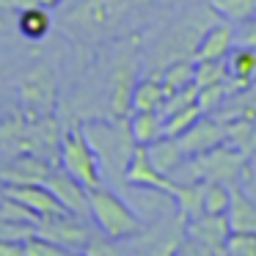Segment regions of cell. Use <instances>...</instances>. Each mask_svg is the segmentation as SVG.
<instances>
[{
    "mask_svg": "<svg viewBox=\"0 0 256 256\" xmlns=\"http://www.w3.org/2000/svg\"><path fill=\"white\" fill-rule=\"evenodd\" d=\"M228 220L226 215H212V212H201V215L190 218L184 223V240L188 242L179 245V250H201V254H226V237H228Z\"/></svg>",
    "mask_w": 256,
    "mask_h": 256,
    "instance_id": "6",
    "label": "cell"
},
{
    "mask_svg": "<svg viewBox=\"0 0 256 256\" xmlns=\"http://www.w3.org/2000/svg\"><path fill=\"white\" fill-rule=\"evenodd\" d=\"M118 14V3L116 0H88L83 6H78L69 17V22L78 25V34H88V39H94V34L105 30L113 22V17Z\"/></svg>",
    "mask_w": 256,
    "mask_h": 256,
    "instance_id": "14",
    "label": "cell"
},
{
    "mask_svg": "<svg viewBox=\"0 0 256 256\" xmlns=\"http://www.w3.org/2000/svg\"><path fill=\"white\" fill-rule=\"evenodd\" d=\"M210 8H215L223 20H232L240 25L256 17V0H210Z\"/></svg>",
    "mask_w": 256,
    "mask_h": 256,
    "instance_id": "23",
    "label": "cell"
},
{
    "mask_svg": "<svg viewBox=\"0 0 256 256\" xmlns=\"http://www.w3.org/2000/svg\"><path fill=\"white\" fill-rule=\"evenodd\" d=\"M39 232L44 237L61 242L66 250H83V245L88 242L91 228L88 220L74 212H58V215H44L39 223Z\"/></svg>",
    "mask_w": 256,
    "mask_h": 256,
    "instance_id": "8",
    "label": "cell"
},
{
    "mask_svg": "<svg viewBox=\"0 0 256 256\" xmlns=\"http://www.w3.org/2000/svg\"><path fill=\"white\" fill-rule=\"evenodd\" d=\"M91 144H94L100 162H105L108 171H116L118 179L124 182V171H127V162L135 152V138L130 132V122H118V124H100V127H86Z\"/></svg>",
    "mask_w": 256,
    "mask_h": 256,
    "instance_id": "5",
    "label": "cell"
},
{
    "mask_svg": "<svg viewBox=\"0 0 256 256\" xmlns=\"http://www.w3.org/2000/svg\"><path fill=\"white\" fill-rule=\"evenodd\" d=\"M47 188L56 193V198L64 204V210L74 212V215L91 220V201H88V188L80 179H74L66 168H52V174L47 176Z\"/></svg>",
    "mask_w": 256,
    "mask_h": 256,
    "instance_id": "9",
    "label": "cell"
},
{
    "mask_svg": "<svg viewBox=\"0 0 256 256\" xmlns=\"http://www.w3.org/2000/svg\"><path fill=\"white\" fill-rule=\"evenodd\" d=\"M146 154H149L152 162H154L157 171L168 174V176L176 174L179 168L188 162V152L182 149L179 138H171V135H160L157 140L146 144Z\"/></svg>",
    "mask_w": 256,
    "mask_h": 256,
    "instance_id": "15",
    "label": "cell"
},
{
    "mask_svg": "<svg viewBox=\"0 0 256 256\" xmlns=\"http://www.w3.org/2000/svg\"><path fill=\"white\" fill-rule=\"evenodd\" d=\"M52 174V162L34 152H22V154L8 157L0 166V182L3 184H28V182H47Z\"/></svg>",
    "mask_w": 256,
    "mask_h": 256,
    "instance_id": "10",
    "label": "cell"
},
{
    "mask_svg": "<svg viewBox=\"0 0 256 256\" xmlns=\"http://www.w3.org/2000/svg\"><path fill=\"white\" fill-rule=\"evenodd\" d=\"M17 94L22 102V113L30 118H39L52 113L58 100V74L47 64H36L28 72L17 78Z\"/></svg>",
    "mask_w": 256,
    "mask_h": 256,
    "instance_id": "4",
    "label": "cell"
},
{
    "mask_svg": "<svg viewBox=\"0 0 256 256\" xmlns=\"http://www.w3.org/2000/svg\"><path fill=\"white\" fill-rule=\"evenodd\" d=\"M0 193H6V196H12V198L22 201L25 206L36 210L42 218H44V215H58V212H69V210H64V204L56 198V193H52V190L47 188L44 182L3 184V188H0Z\"/></svg>",
    "mask_w": 256,
    "mask_h": 256,
    "instance_id": "13",
    "label": "cell"
},
{
    "mask_svg": "<svg viewBox=\"0 0 256 256\" xmlns=\"http://www.w3.org/2000/svg\"><path fill=\"white\" fill-rule=\"evenodd\" d=\"M52 28V17L44 6H22L17 17V30L28 42H42Z\"/></svg>",
    "mask_w": 256,
    "mask_h": 256,
    "instance_id": "17",
    "label": "cell"
},
{
    "mask_svg": "<svg viewBox=\"0 0 256 256\" xmlns=\"http://www.w3.org/2000/svg\"><path fill=\"white\" fill-rule=\"evenodd\" d=\"M196 102H198V86H196V80H193L190 86H184V88H179V91H174V94H168L166 100H162L160 113H162V116H171V113L184 110V108L196 105Z\"/></svg>",
    "mask_w": 256,
    "mask_h": 256,
    "instance_id": "28",
    "label": "cell"
},
{
    "mask_svg": "<svg viewBox=\"0 0 256 256\" xmlns=\"http://www.w3.org/2000/svg\"><path fill=\"white\" fill-rule=\"evenodd\" d=\"M226 254H232V256H256V232H228Z\"/></svg>",
    "mask_w": 256,
    "mask_h": 256,
    "instance_id": "30",
    "label": "cell"
},
{
    "mask_svg": "<svg viewBox=\"0 0 256 256\" xmlns=\"http://www.w3.org/2000/svg\"><path fill=\"white\" fill-rule=\"evenodd\" d=\"M234 42H237V30H234L232 20L215 22L201 34L193 58L196 61H220V58H226L228 52H232Z\"/></svg>",
    "mask_w": 256,
    "mask_h": 256,
    "instance_id": "12",
    "label": "cell"
},
{
    "mask_svg": "<svg viewBox=\"0 0 256 256\" xmlns=\"http://www.w3.org/2000/svg\"><path fill=\"white\" fill-rule=\"evenodd\" d=\"M135 64L127 61V66H122L116 72V83H113V94H110V110L113 116L124 118L132 110V88H135Z\"/></svg>",
    "mask_w": 256,
    "mask_h": 256,
    "instance_id": "19",
    "label": "cell"
},
{
    "mask_svg": "<svg viewBox=\"0 0 256 256\" xmlns=\"http://www.w3.org/2000/svg\"><path fill=\"white\" fill-rule=\"evenodd\" d=\"M204 116V110H201V105L196 102V105L184 108V110H176L171 113V116H166V124H162V135H171V138H179L182 132H188L190 127H193L198 118Z\"/></svg>",
    "mask_w": 256,
    "mask_h": 256,
    "instance_id": "25",
    "label": "cell"
},
{
    "mask_svg": "<svg viewBox=\"0 0 256 256\" xmlns=\"http://www.w3.org/2000/svg\"><path fill=\"white\" fill-rule=\"evenodd\" d=\"M226 80H223V83H215V86H204V88H198V105H201V110H204V113H215L218 108L228 100Z\"/></svg>",
    "mask_w": 256,
    "mask_h": 256,
    "instance_id": "29",
    "label": "cell"
},
{
    "mask_svg": "<svg viewBox=\"0 0 256 256\" xmlns=\"http://www.w3.org/2000/svg\"><path fill=\"white\" fill-rule=\"evenodd\" d=\"M20 254H22V242L0 237V256H20Z\"/></svg>",
    "mask_w": 256,
    "mask_h": 256,
    "instance_id": "32",
    "label": "cell"
},
{
    "mask_svg": "<svg viewBox=\"0 0 256 256\" xmlns=\"http://www.w3.org/2000/svg\"><path fill=\"white\" fill-rule=\"evenodd\" d=\"M193 78H196V58L193 56L174 58V61H168L160 69V80H162V88H166V96L179 91V88H184V86H190Z\"/></svg>",
    "mask_w": 256,
    "mask_h": 256,
    "instance_id": "20",
    "label": "cell"
},
{
    "mask_svg": "<svg viewBox=\"0 0 256 256\" xmlns=\"http://www.w3.org/2000/svg\"><path fill=\"white\" fill-rule=\"evenodd\" d=\"M179 144L182 149L188 152V157H196V154H204V152L215 149V146L226 144V130H223V122L215 116L206 118V113L188 130V132L179 135Z\"/></svg>",
    "mask_w": 256,
    "mask_h": 256,
    "instance_id": "11",
    "label": "cell"
},
{
    "mask_svg": "<svg viewBox=\"0 0 256 256\" xmlns=\"http://www.w3.org/2000/svg\"><path fill=\"white\" fill-rule=\"evenodd\" d=\"M162 124L166 116L160 110H132L130 116V132H132L135 144H152L162 135Z\"/></svg>",
    "mask_w": 256,
    "mask_h": 256,
    "instance_id": "21",
    "label": "cell"
},
{
    "mask_svg": "<svg viewBox=\"0 0 256 256\" xmlns=\"http://www.w3.org/2000/svg\"><path fill=\"white\" fill-rule=\"evenodd\" d=\"M124 182L132 184V188H146V190H160V193H168L174 198L179 190V179L168 176V174L157 171L154 162L149 160V154H146V146L138 144L132 152V157H130L127 162V171H124Z\"/></svg>",
    "mask_w": 256,
    "mask_h": 256,
    "instance_id": "7",
    "label": "cell"
},
{
    "mask_svg": "<svg viewBox=\"0 0 256 256\" xmlns=\"http://www.w3.org/2000/svg\"><path fill=\"white\" fill-rule=\"evenodd\" d=\"M237 44H250L256 47V17L245 20L242 28L237 30Z\"/></svg>",
    "mask_w": 256,
    "mask_h": 256,
    "instance_id": "31",
    "label": "cell"
},
{
    "mask_svg": "<svg viewBox=\"0 0 256 256\" xmlns=\"http://www.w3.org/2000/svg\"><path fill=\"white\" fill-rule=\"evenodd\" d=\"M256 154V127H254V135H250V144H248V157Z\"/></svg>",
    "mask_w": 256,
    "mask_h": 256,
    "instance_id": "34",
    "label": "cell"
},
{
    "mask_svg": "<svg viewBox=\"0 0 256 256\" xmlns=\"http://www.w3.org/2000/svg\"><path fill=\"white\" fill-rule=\"evenodd\" d=\"M8 3H12V6H44V8H52V6H58V3H61V0H8Z\"/></svg>",
    "mask_w": 256,
    "mask_h": 256,
    "instance_id": "33",
    "label": "cell"
},
{
    "mask_svg": "<svg viewBox=\"0 0 256 256\" xmlns=\"http://www.w3.org/2000/svg\"><path fill=\"white\" fill-rule=\"evenodd\" d=\"M232 206V184L226 182H204V212L226 215Z\"/></svg>",
    "mask_w": 256,
    "mask_h": 256,
    "instance_id": "24",
    "label": "cell"
},
{
    "mask_svg": "<svg viewBox=\"0 0 256 256\" xmlns=\"http://www.w3.org/2000/svg\"><path fill=\"white\" fill-rule=\"evenodd\" d=\"M226 220L232 232H256V201L240 184H232V206Z\"/></svg>",
    "mask_w": 256,
    "mask_h": 256,
    "instance_id": "16",
    "label": "cell"
},
{
    "mask_svg": "<svg viewBox=\"0 0 256 256\" xmlns=\"http://www.w3.org/2000/svg\"><path fill=\"white\" fill-rule=\"evenodd\" d=\"M61 168H66L74 179L86 184V188H96L102 184V162L96 154L94 144H91L86 127H69L64 130L61 138Z\"/></svg>",
    "mask_w": 256,
    "mask_h": 256,
    "instance_id": "3",
    "label": "cell"
},
{
    "mask_svg": "<svg viewBox=\"0 0 256 256\" xmlns=\"http://www.w3.org/2000/svg\"><path fill=\"white\" fill-rule=\"evenodd\" d=\"M228 78V66H226V58L220 61H196V86L204 88V86H215L223 83Z\"/></svg>",
    "mask_w": 256,
    "mask_h": 256,
    "instance_id": "26",
    "label": "cell"
},
{
    "mask_svg": "<svg viewBox=\"0 0 256 256\" xmlns=\"http://www.w3.org/2000/svg\"><path fill=\"white\" fill-rule=\"evenodd\" d=\"M184 168L190 171V179H204V182H226V184H237L240 176H248V154L240 152L232 144H220L215 149L204 152V154L188 157ZM182 182V179H179Z\"/></svg>",
    "mask_w": 256,
    "mask_h": 256,
    "instance_id": "2",
    "label": "cell"
},
{
    "mask_svg": "<svg viewBox=\"0 0 256 256\" xmlns=\"http://www.w3.org/2000/svg\"><path fill=\"white\" fill-rule=\"evenodd\" d=\"M162 100H166V88H162L160 72L146 74L135 83L132 88V110H160Z\"/></svg>",
    "mask_w": 256,
    "mask_h": 256,
    "instance_id": "18",
    "label": "cell"
},
{
    "mask_svg": "<svg viewBox=\"0 0 256 256\" xmlns=\"http://www.w3.org/2000/svg\"><path fill=\"white\" fill-rule=\"evenodd\" d=\"M88 201H91V220L100 232H105L113 240H127V237H140L146 223L140 215L110 188L96 184L88 188Z\"/></svg>",
    "mask_w": 256,
    "mask_h": 256,
    "instance_id": "1",
    "label": "cell"
},
{
    "mask_svg": "<svg viewBox=\"0 0 256 256\" xmlns=\"http://www.w3.org/2000/svg\"><path fill=\"white\" fill-rule=\"evenodd\" d=\"M226 66H228V78L254 80L256 78V47H250V44L232 47V52L226 56Z\"/></svg>",
    "mask_w": 256,
    "mask_h": 256,
    "instance_id": "22",
    "label": "cell"
},
{
    "mask_svg": "<svg viewBox=\"0 0 256 256\" xmlns=\"http://www.w3.org/2000/svg\"><path fill=\"white\" fill-rule=\"evenodd\" d=\"M64 254H69V250L64 248L61 242L44 237L42 232L30 234V237L22 242V256H64Z\"/></svg>",
    "mask_w": 256,
    "mask_h": 256,
    "instance_id": "27",
    "label": "cell"
}]
</instances>
